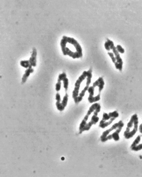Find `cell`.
<instances>
[{
  "mask_svg": "<svg viewBox=\"0 0 142 177\" xmlns=\"http://www.w3.org/2000/svg\"><path fill=\"white\" fill-rule=\"evenodd\" d=\"M60 44L64 55L69 56L74 59L81 58L83 56L81 45L74 38L63 36Z\"/></svg>",
  "mask_w": 142,
  "mask_h": 177,
  "instance_id": "1",
  "label": "cell"
},
{
  "mask_svg": "<svg viewBox=\"0 0 142 177\" xmlns=\"http://www.w3.org/2000/svg\"><path fill=\"white\" fill-rule=\"evenodd\" d=\"M139 119L137 115L134 114L132 115L130 121L127 124V128L124 133L126 139H130L137 133L138 129Z\"/></svg>",
  "mask_w": 142,
  "mask_h": 177,
  "instance_id": "2",
  "label": "cell"
},
{
  "mask_svg": "<svg viewBox=\"0 0 142 177\" xmlns=\"http://www.w3.org/2000/svg\"><path fill=\"white\" fill-rule=\"evenodd\" d=\"M87 74H88L87 71H84L75 84L74 89L72 93V98L73 99L76 104H77L78 96H79V90L80 89V85L83 81L85 80L86 78H87Z\"/></svg>",
  "mask_w": 142,
  "mask_h": 177,
  "instance_id": "3",
  "label": "cell"
},
{
  "mask_svg": "<svg viewBox=\"0 0 142 177\" xmlns=\"http://www.w3.org/2000/svg\"><path fill=\"white\" fill-rule=\"evenodd\" d=\"M100 110H101V106L99 104L94 112V114L91 118V120L85 126L83 129V132L84 131H88V130H89L92 125H95L98 122L99 118L98 117V115Z\"/></svg>",
  "mask_w": 142,
  "mask_h": 177,
  "instance_id": "4",
  "label": "cell"
},
{
  "mask_svg": "<svg viewBox=\"0 0 142 177\" xmlns=\"http://www.w3.org/2000/svg\"><path fill=\"white\" fill-rule=\"evenodd\" d=\"M100 104L98 103H95L91 105V107L89 109V110H88V113L86 115L85 117L84 118V119L82 120L81 123H80L79 129V134H81L83 133V129L86 125L87 124V122L89 119V116H90L92 113L94 112L95 110L97 109V107H98L99 105Z\"/></svg>",
  "mask_w": 142,
  "mask_h": 177,
  "instance_id": "5",
  "label": "cell"
},
{
  "mask_svg": "<svg viewBox=\"0 0 142 177\" xmlns=\"http://www.w3.org/2000/svg\"><path fill=\"white\" fill-rule=\"evenodd\" d=\"M124 126V123L122 121L120 125L116 129L115 132L111 134L110 135H108L107 137H105V138L104 139L102 140H101V142L102 143H105V142L108 141V140H110V139H113L115 141H116V142L118 141L120 139L119 134H120V132H121L122 128H123Z\"/></svg>",
  "mask_w": 142,
  "mask_h": 177,
  "instance_id": "6",
  "label": "cell"
},
{
  "mask_svg": "<svg viewBox=\"0 0 142 177\" xmlns=\"http://www.w3.org/2000/svg\"><path fill=\"white\" fill-rule=\"evenodd\" d=\"M111 50H113V53L114 54L115 59H116V63L115 64V68L117 70H118L121 71L122 70V69H123V60L120 57L118 51H117V48L115 46L111 48Z\"/></svg>",
  "mask_w": 142,
  "mask_h": 177,
  "instance_id": "7",
  "label": "cell"
},
{
  "mask_svg": "<svg viewBox=\"0 0 142 177\" xmlns=\"http://www.w3.org/2000/svg\"><path fill=\"white\" fill-rule=\"evenodd\" d=\"M94 86H92L89 87L88 89V92L89 93V96L88 98V100H89V103H95L97 101H99L100 100V94H98V95L94 97V91H95Z\"/></svg>",
  "mask_w": 142,
  "mask_h": 177,
  "instance_id": "8",
  "label": "cell"
},
{
  "mask_svg": "<svg viewBox=\"0 0 142 177\" xmlns=\"http://www.w3.org/2000/svg\"><path fill=\"white\" fill-rule=\"evenodd\" d=\"M119 115L118 113L116 110L113 111V112L109 113L108 114L107 113H104L103 114V118H102V120L100 121L99 124L106 123L107 121L109 122V120L111 119V118H115L117 119L119 117Z\"/></svg>",
  "mask_w": 142,
  "mask_h": 177,
  "instance_id": "9",
  "label": "cell"
},
{
  "mask_svg": "<svg viewBox=\"0 0 142 177\" xmlns=\"http://www.w3.org/2000/svg\"><path fill=\"white\" fill-rule=\"evenodd\" d=\"M122 120H119L118 123H115L114 124V125H113L110 129H107V130L104 131V132L103 133H102L101 137H100V140L103 139H104L105 138V137H107L108 135V134H109V133H110L111 132H112L113 130L117 129L118 127H119V126L120 125V124H121V123H122Z\"/></svg>",
  "mask_w": 142,
  "mask_h": 177,
  "instance_id": "10",
  "label": "cell"
},
{
  "mask_svg": "<svg viewBox=\"0 0 142 177\" xmlns=\"http://www.w3.org/2000/svg\"><path fill=\"white\" fill-rule=\"evenodd\" d=\"M37 51L36 49L34 48L32 50L31 57L29 59V62L30 64V67H36L37 65Z\"/></svg>",
  "mask_w": 142,
  "mask_h": 177,
  "instance_id": "11",
  "label": "cell"
},
{
  "mask_svg": "<svg viewBox=\"0 0 142 177\" xmlns=\"http://www.w3.org/2000/svg\"><path fill=\"white\" fill-rule=\"evenodd\" d=\"M104 85L105 82L102 77H99L93 84V86H94L95 87H96L97 86L98 87V93H101V91L103 89Z\"/></svg>",
  "mask_w": 142,
  "mask_h": 177,
  "instance_id": "12",
  "label": "cell"
},
{
  "mask_svg": "<svg viewBox=\"0 0 142 177\" xmlns=\"http://www.w3.org/2000/svg\"><path fill=\"white\" fill-rule=\"evenodd\" d=\"M34 72V69L33 68H32V67H29V68L27 69V70L25 71V74H24L23 77H22L21 84H25L26 83V81H27L28 77L31 74L33 73Z\"/></svg>",
  "mask_w": 142,
  "mask_h": 177,
  "instance_id": "13",
  "label": "cell"
},
{
  "mask_svg": "<svg viewBox=\"0 0 142 177\" xmlns=\"http://www.w3.org/2000/svg\"><path fill=\"white\" fill-rule=\"evenodd\" d=\"M56 100H57V102L56 103V107L57 109L60 111H62L64 110L65 108L61 105L60 101H61V97H60V94L59 93H57L56 95Z\"/></svg>",
  "mask_w": 142,
  "mask_h": 177,
  "instance_id": "14",
  "label": "cell"
},
{
  "mask_svg": "<svg viewBox=\"0 0 142 177\" xmlns=\"http://www.w3.org/2000/svg\"><path fill=\"white\" fill-rule=\"evenodd\" d=\"M89 88V86L86 85L84 88V89L81 91V93L79 94V97H78V100H77V104L79 103V102L81 101L83 99L84 96L85 95V93L87 90H88V89Z\"/></svg>",
  "mask_w": 142,
  "mask_h": 177,
  "instance_id": "15",
  "label": "cell"
},
{
  "mask_svg": "<svg viewBox=\"0 0 142 177\" xmlns=\"http://www.w3.org/2000/svg\"><path fill=\"white\" fill-rule=\"evenodd\" d=\"M21 66L26 69H28L30 67V64L29 60L21 61L20 62Z\"/></svg>",
  "mask_w": 142,
  "mask_h": 177,
  "instance_id": "16",
  "label": "cell"
},
{
  "mask_svg": "<svg viewBox=\"0 0 142 177\" xmlns=\"http://www.w3.org/2000/svg\"><path fill=\"white\" fill-rule=\"evenodd\" d=\"M141 135H138V136L137 137V138L135 139V140L134 141L133 143L132 144V145H131L130 148H133L135 147V146H137V145L139 143V142H140V140H141Z\"/></svg>",
  "mask_w": 142,
  "mask_h": 177,
  "instance_id": "17",
  "label": "cell"
},
{
  "mask_svg": "<svg viewBox=\"0 0 142 177\" xmlns=\"http://www.w3.org/2000/svg\"><path fill=\"white\" fill-rule=\"evenodd\" d=\"M68 98H69V95L67 93H66L65 95L63 97V100H62V103H61V105L63 106L64 108L66 107L68 103Z\"/></svg>",
  "mask_w": 142,
  "mask_h": 177,
  "instance_id": "18",
  "label": "cell"
},
{
  "mask_svg": "<svg viewBox=\"0 0 142 177\" xmlns=\"http://www.w3.org/2000/svg\"><path fill=\"white\" fill-rule=\"evenodd\" d=\"M63 87L66 92L68 90V86H69V79L67 78H65L63 80Z\"/></svg>",
  "mask_w": 142,
  "mask_h": 177,
  "instance_id": "19",
  "label": "cell"
},
{
  "mask_svg": "<svg viewBox=\"0 0 142 177\" xmlns=\"http://www.w3.org/2000/svg\"><path fill=\"white\" fill-rule=\"evenodd\" d=\"M131 150L134 152H138L139 150L142 149V143L140 144L139 145H137L135 147H134L133 148L131 149Z\"/></svg>",
  "mask_w": 142,
  "mask_h": 177,
  "instance_id": "20",
  "label": "cell"
},
{
  "mask_svg": "<svg viewBox=\"0 0 142 177\" xmlns=\"http://www.w3.org/2000/svg\"><path fill=\"white\" fill-rule=\"evenodd\" d=\"M67 78V74L65 73H63L62 74L59 75V78H58V80L62 81L65 78Z\"/></svg>",
  "mask_w": 142,
  "mask_h": 177,
  "instance_id": "21",
  "label": "cell"
},
{
  "mask_svg": "<svg viewBox=\"0 0 142 177\" xmlns=\"http://www.w3.org/2000/svg\"><path fill=\"white\" fill-rule=\"evenodd\" d=\"M117 48V51H118L119 52H120L121 54H124V50L123 47L121 46L120 45H118L116 47Z\"/></svg>",
  "mask_w": 142,
  "mask_h": 177,
  "instance_id": "22",
  "label": "cell"
},
{
  "mask_svg": "<svg viewBox=\"0 0 142 177\" xmlns=\"http://www.w3.org/2000/svg\"><path fill=\"white\" fill-rule=\"evenodd\" d=\"M61 81L58 80V83L56 84V90L57 92H59L61 89Z\"/></svg>",
  "mask_w": 142,
  "mask_h": 177,
  "instance_id": "23",
  "label": "cell"
},
{
  "mask_svg": "<svg viewBox=\"0 0 142 177\" xmlns=\"http://www.w3.org/2000/svg\"><path fill=\"white\" fill-rule=\"evenodd\" d=\"M108 55L110 56L114 64H115L116 63V59L114 56V54L113 52H108Z\"/></svg>",
  "mask_w": 142,
  "mask_h": 177,
  "instance_id": "24",
  "label": "cell"
},
{
  "mask_svg": "<svg viewBox=\"0 0 142 177\" xmlns=\"http://www.w3.org/2000/svg\"><path fill=\"white\" fill-rule=\"evenodd\" d=\"M139 130L140 133L142 134V127H139Z\"/></svg>",
  "mask_w": 142,
  "mask_h": 177,
  "instance_id": "25",
  "label": "cell"
},
{
  "mask_svg": "<svg viewBox=\"0 0 142 177\" xmlns=\"http://www.w3.org/2000/svg\"><path fill=\"white\" fill-rule=\"evenodd\" d=\"M61 160H64L65 159V158H64V157H62V158H61Z\"/></svg>",
  "mask_w": 142,
  "mask_h": 177,
  "instance_id": "26",
  "label": "cell"
}]
</instances>
